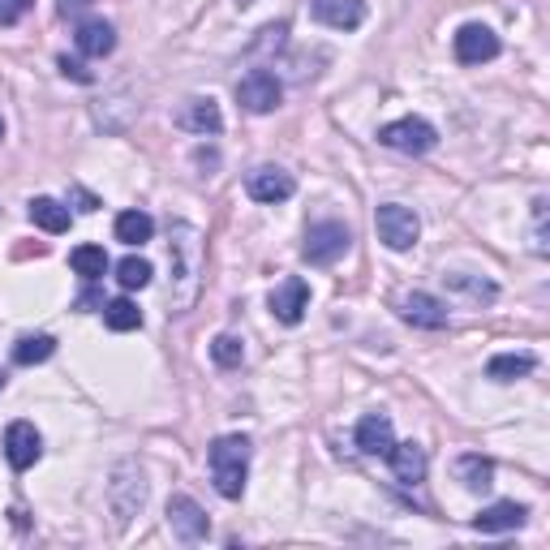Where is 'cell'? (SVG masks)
Here are the masks:
<instances>
[{"instance_id": "26", "label": "cell", "mask_w": 550, "mask_h": 550, "mask_svg": "<svg viewBox=\"0 0 550 550\" xmlns=\"http://www.w3.org/2000/svg\"><path fill=\"white\" fill-rule=\"evenodd\" d=\"M104 323L112 331H138L142 327V310L129 297H117V301H108V306H104Z\"/></svg>"}, {"instance_id": "13", "label": "cell", "mask_w": 550, "mask_h": 550, "mask_svg": "<svg viewBox=\"0 0 550 550\" xmlns=\"http://www.w3.org/2000/svg\"><path fill=\"white\" fill-rule=\"evenodd\" d=\"M525 503H516V499H503V503H490V508H482L473 516V529L477 533H512L525 525Z\"/></svg>"}, {"instance_id": "33", "label": "cell", "mask_w": 550, "mask_h": 550, "mask_svg": "<svg viewBox=\"0 0 550 550\" xmlns=\"http://www.w3.org/2000/svg\"><path fill=\"white\" fill-rule=\"evenodd\" d=\"M0 392H5V370H0Z\"/></svg>"}, {"instance_id": "10", "label": "cell", "mask_w": 550, "mask_h": 550, "mask_svg": "<svg viewBox=\"0 0 550 550\" xmlns=\"http://www.w3.org/2000/svg\"><path fill=\"white\" fill-rule=\"evenodd\" d=\"M5 456H9V465L18 469V473H26L35 465V460L43 456V439H39V430L31 426V422H13L9 430H5Z\"/></svg>"}, {"instance_id": "9", "label": "cell", "mask_w": 550, "mask_h": 550, "mask_svg": "<svg viewBox=\"0 0 550 550\" xmlns=\"http://www.w3.org/2000/svg\"><path fill=\"white\" fill-rule=\"evenodd\" d=\"M168 525H172V533H177L181 542H202V538H207V529H211L207 512H202L190 495H172L168 499Z\"/></svg>"}, {"instance_id": "4", "label": "cell", "mask_w": 550, "mask_h": 550, "mask_svg": "<svg viewBox=\"0 0 550 550\" xmlns=\"http://www.w3.org/2000/svg\"><path fill=\"white\" fill-rule=\"evenodd\" d=\"M379 142L383 147H392V151H404V155H426V151H434L439 134H434V125L422 121V117H404V121L383 125Z\"/></svg>"}, {"instance_id": "18", "label": "cell", "mask_w": 550, "mask_h": 550, "mask_svg": "<svg viewBox=\"0 0 550 550\" xmlns=\"http://www.w3.org/2000/svg\"><path fill=\"white\" fill-rule=\"evenodd\" d=\"M387 460H392V473L400 477L404 486H417L426 477V452L417 443H392Z\"/></svg>"}, {"instance_id": "17", "label": "cell", "mask_w": 550, "mask_h": 550, "mask_svg": "<svg viewBox=\"0 0 550 550\" xmlns=\"http://www.w3.org/2000/svg\"><path fill=\"white\" fill-rule=\"evenodd\" d=\"M117 48V31H112V22L104 18H91L78 26V52L91 56V61H104V56Z\"/></svg>"}, {"instance_id": "11", "label": "cell", "mask_w": 550, "mask_h": 550, "mask_svg": "<svg viewBox=\"0 0 550 550\" xmlns=\"http://www.w3.org/2000/svg\"><path fill=\"white\" fill-rule=\"evenodd\" d=\"M177 125L190 129V134H220L224 129V117H220V104L207 95V99H185L181 112H177Z\"/></svg>"}, {"instance_id": "8", "label": "cell", "mask_w": 550, "mask_h": 550, "mask_svg": "<svg viewBox=\"0 0 550 550\" xmlns=\"http://www.w3.org/2000/svg\"><path fill=\"white\" fill-rule=\"evenodd\" d=\"M310 310V284L301 280V275H288V280L271 293V314L280 318L284 327H297L301 318Z\"/></svg>"}, {"instance_id": "12", "label": "cell", "mask_w": 550, "mask_h": 550, "mask_svg": "<svg viewBox=\"0 0 550 550\" xmlns=\"http://www.w3.org/2000/svg\"><path fill=\"white\" fill-rule=\"evenodd\" d=\"M400 314H404V323L426 327V331H443L447 327V306L439 297H430V293H409L400 301Z\"/></svg>"}, {"instance_id": "23", "label": "cell", "mask_w": 550, "mask_h": 550, "mask_svg": "<svg viewBox=\"0 0 550 550\" xmlns=\"http://www.w3.org/2000/svg\"><path fill=\"white\" fill-rule=\"evenodd\" d=\"M69 263H74L82 280H99V275L108 271V254H104V245H78V250L69 254Z\"/></svg>"}, {"instance_id": "30", "label": "cell", "mask_w": 550, "mask_h": 550, "mask_svg": "<svg viewBox=\"0 0 550 550\" xmlns=\"http://www.w3.org/2000/svg\"><path fill=\"white\" fill-rule=\"evenodd\" d=\"M61 74H65V78H74V82H95L91 69H82L78 61H69V56H61Z\"/></svg>"}, {"instance_id": "14", "label": "cell", "mask_w": 550, "mask_h": 550, "mask_svg": "<svg viewBox=\"0 0 550 550\" xmlns=\"http://www.w3.org/2000/svg\"><path fill=\"white\" fill-rule=\"evenodd\" d=\"M314 18L331 31H357L366 22V0H314Z\"/></svg>"}, {"instance_id": "6", "label": "cell", "mask_w": 550, "mask_h": 550, "mask_svg": "<svg viewBox=\"0 0 550 550\" xmlns=\"http://www.w3.org/2000/svg\"><path fill=\"white\" fill-rule=\"evenodd\" d=\"M237 99L245 112H254V117H267V112L280 108L284 99V86L275 82V74H267V69H254V74H245L237 82Z\"/></svg>"}, {"instance_id": "34", "label": "cell", "mask_w": 550, "mask_h": 550, "mask_svg": "<svg viewBox=\"0 0 550 550\" xmlns=\"http://www.w3.org/2000/svg\"><path fill=\"white\" fill-rule=\"evenodd\" d=\"M0 138H5V121H0Z\"/></svg>"}, {"instance_id": "7", "label": "cell", "mask_w": 550, "mask_h": 550, "mask_svg": "<svg viewBox=\"0 0 550 550\" xmlns=\"http://www.w3.org/2000/svg\"><path fill=\"white\" fill-rule=\"evenodd\" d=\"M499 56V35L482 22H469L456 31V61L460 65H486Z\"/></svg>"}, {"instance_id": "16", "label": "cell", "mask_w": 550, "mask_h": 550, "mask_svg": "<svg viewBox=\"0 0 550 550\" xmlns=\"http://www.w3.org/2000/svg\"><path fill=\"white\" fill-rule=\"evenodd\" d=\"M392 443H396V430H392V422H387L383 413H366L357 422V447L366 456H387V452H392Z\"/></svg>"}, {"instance_id": "1", "label": "cell", "mask_w": 550, "mask_h": 550, "mask_svg": "<svg viewBox=\"0 0 550 550\" xmlns=\"http://www.w3.org/2000/svg\"><path fill=\"white\" fill-rule=\"evenodd\" d=\"M168 263H172V310H190L202 280V241L190 224H172Z\"/></svg>"}, {"instance_id": "3", "label": "cell", "mask_w": 550, "mask_h": 550, "mask_svg": "<svg viewBox=\"0 0 550 550\" xmlns=\"http://www.w3.org/2000/svg\"><path fill=\"white\" fill-rule=\"evenodd\" d=\"M374 228H379V241L387 245V250H413L417 237H422V224H417V215L409 207H400V202H387V207H379V215H374Z\"/></svg>"}, {"instance_id": "2", "label": "cell", "mask_w": 550, "mask_h": 550, "mask_svg": "<svg viewBox=\"0 0 550 550\" xmlns=\"http://www.w3.org/2000/svg\"><path fill=\"white\" fill-rule=\"evenodd\" d=\"M211 477L215 490L224 499H241L245 495V473H250V439L245 434H224L211 443Z\"/></svg>"}, {"instance_id": "24", "label": "cell", "mask_w": 550, "mask_h": 550, "mask_svg": "<svg viewBox=\"0 0 550 550\" xmlns=\"http://www.w3.org/2000/svg\"><path fill=\"white\" fill-rule=\"evenodd\" d=\"M151 275H155V267L147 263V258H138V254H129V258H121V263H117V284L125 288V293H134V288H147Z\"/></svg>"}, {"instance_id": "21", "label": "cell", "mask_w": 550, "mask_h": 550, "mask_svg": "<svg viewBox=\"0 0 550 550\" xmlns=\"http://www.w3.org/2000/svg\"><path fill=\"white\" fill-rule=\"evenodd\" d=\"M155 237V220L147 211H121L117 215V241L125 245H147Z\"/></svg>"}, {"instance_id": "32", "label": "cell", "mask_w": 550, "mask_h": 550, "mask_svg": "<svg viewBox=\"0 0 550 550\" xmlns=\"http://www.w3.org/2000/svg\"><path fill=\"white\" fill-rule=\"evenodd\" d=\"M86 5H91V0H56V9H61L65 18H69V13H82Z\"/></svg>"}, {"instance_id": "31", "label": "cell", "mask_w": 550, "mask_h": 550, "mask_svg": "<svg viewBox=\"0 0 550 550\" xmlns=\"http://www.w3.org/2000/svg\"><path fill=\"white\" fill-rule=\"evenodd\" d=\"M69 194H74V202H78V211H86V215H91V211L99 207V198H95V194H86V190H78V185H74V190H69Z\"/></svg>"}, {"instance_id": "27", "label": "cell", "mask_w": 550, "mask_h": 550, "mask_svg": "<svg viewBox=\"0 0 550 550\" xmlns=\"http://www.w3.org/2000/svg\"><path fill=\"white\" fill-rule=\"evenodd\" d=\"M211 357H215V366L237 370L241 361H245V344H241L237 336H215V340H211Z\"/></svg>"}, {"instance_id": "15", "label": "cell", "mask_w": 550, "mask_h": 550, "mask_svg": "<svg viewBox=\"0 0 550 550\" xmlns=\"http://www.w3.org/2000/svg\"><path fill=\"white\" fill-rule=\"evenodd\" d=\"M297 194V181L284 168H254L250 172V198L254 202H284Z\"/></svg>"}, {"instance_id": "22", "label": "cell", "mask_w": 550, "mask_h": 550, "mask_svg": "<svg viewBox=\"0 0 550 550\" xmlns=\"http://www.w3.org/2000/svg\"><path fill=\"white\" fill-rule=\"evenodd\" d=\"M456 473H460V482H465L469 490H490V477H495V465H490L486 456L469 452V456H460V460H456Z\"/></svg>"}, {"instance_id": "29", "label": "cell", "mask_w": 550, "mask_h": 550, "mask_svg": "<svg viewBox=\"0 0 550 550\" xmlns=\"http://www.w3.org/2000/svg\"><path fill=\"white\" fill-rule=\"evenodd\" d=\"M35 0H0V26H13V22H22L26 13H31Z\"/></svg>"}, {"instance_id": "19", "label": "cell", "mask_w": 550, "mask_h": 550, "mask_svg": "<svg viewBox=\"0 0 550 550\" xmlns=\"http://www.w3.org/2000/svg\"><path fill=\"white\" fill-rule=\"evenodd\" d=\"M31 220L43 228V233H52V237H61V233H69V207H61L56 198H31Z\"/></svg>"}, {"instance_id": "25", "label": "cell", "mask_w": 550, "mask_h": 550, "mask_svg": "<svg viewBox=\"0 0 550 550\" xmlns=\"http://www.w3.org/2000/svg\"><path fill=\"white\" fill-rule=\"evenodd\" d=\"M52 353H56L52 336H22L13 344V361H18V366H39V361H48Z\"/></svg>"}, {"instance_id": "20", "label": "cell", "mask_w": 550, "mask_h": 550, "mask_svg": "<svg viewBox=\"0 0 550 550\" xmlns=\"http://www.w3.org/2000/svg\"><path fill=\"white\" fill-rule=\"evenodd\" d=\"M533 366H538L533 353H499V357H490L486 374H490V379H499V383H516V379H525Z\"/></svg>"}, {"instance_id": "5", "label": "cell", "mask_w": 550, "mask_h": 550, "mask_svg": "<svg viewBox=\"0 0 550 550\" xmlns=\"http://www.w3.org/2000/svg\"><path fill=\"white\" fill-rule=\"evenodd\" d=\"M349 228L336 224V220H327V224H314L310 233H306V245H301V254H306V263L314 267H331L336 258H344V250H349Z\"/></svg>"}, {"instance_id": "28", "label": "cell", "mask_w": 550, "mask_h": 550, "mask_svg": "<svg viewBox=\"0 0 550 550\" xmlns=\"http://www.w3.org/2000/svg\"><path fill=\"white\" fill-rule=\"evenodd\" d=\"M447 280H452V288H460V293H469L477 301L495 297V284H486V280H469V275H447Z\"/></svg>"}, {"instance_id": "35", "label": "cell", "mask_w": 550, "mask_h": 550, "mask_svg": "<svg viewBox=\"0 0 550 550\" xmlns=\"http://www.w3.org/2000/svg\"><path fill=\"white\" fill-rule=\"evenodd\" d=\"M241 5H250V0H241Z\"/></svg>"}]
</instances>
